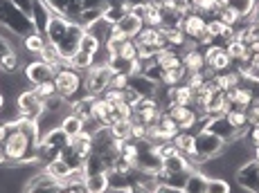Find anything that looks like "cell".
Instances as JSON below:
<instances>
[{
  "label": "cell",
  "mask_w": 259,
  "mask_h": 193,
  "mask_svg": "<svg viewBox=\"0 0 259 193\" xmlns=\"http://www.w3.org/2000/svg\"><path fill=\"white\" fill-rule=\"evenodd\" d=\"M203 128L205 131H210V133H214L217 137H221L223 142H235V140H239V137H243V133H239L235 126H232L230 121H228V117L226 115H217V117H207L205 119V123H203Z\"/></svg>",
  "instance_id": "obj_10"
},
{
  "label": "cell",
  "mask_w": 259,
  "mask_h": 193,
  "mask_svg": "<svg viewBox=\"0 0 259 193\" xmlns=\"http://www.w3.org/2000/svg\"><path fill=\"white\" fill-rule=\"evenodd\" d=\"M203 58H205V68H210L214 74L226 72V70H230V68H232L230 56H228L226 47H221V45L205 47V49H203Z\"/></svg>",
  "instance_id": "obj_12"
},
{
  "label": "cell",
  "mask_w": 259,
  "mask_h": 193,
  "mask_svg": "<svg viewBox=\"0 0 259 193\" xmlns=\"http://www.w3.org/2000/svg\"><path fill=\"white\" fill-rule=\"evenodd\" d=\"M9 3L14 5V7L18 9V12H23L27 18H32V12H34V3L36 0H9Z\"/></svg>",
  "instance_id": "obj_43"
},
{
  "label": "cell",
  "mask_w": 259,
  "mask_h": 193,
  "mask_svg": "<svg viewBox=\"0 0 259 193\" xmlns=\"http://www.w3.org/2000/svg\"><path fill=\"white\" fill-rule=\"evenodd\" d=\"M226 117H228V121H230L239 133H246V128H248V112L243 110V108H235V106H232L230 110L226 112Z\"/></svg>",
  "instance_id": "obj_33"
},
{
  "label": "cell",
  "mask_w": 259,
  "mask_h": 193,
  "mask_svg": "<svg viewBox=\"0 0 259 193\" xmlns=\"http://www.w3.org/2000/svg\"><path fill=\"white\" fill-rule=\"evenodd\" d=\"M0 25L7 27L12 34L16 36H27V34L34 32V23L32 18H27L23 12H18L9 0H0Z\"/></svg>",
  "instance_id": "obj_5"
},
{
  "label": "cell",
  "mask_w": 259,
  "mask_h": 193,
  "mask_svg": "<svg viewBox=\"0 0 259 193\" xmlns=\"http://www.w3.org/2000/svg\"><path fill=\"white\" fill-rule=\"evenodd\" d=\"M228 29H230V27H228V25H223L219 18H207V32L214 36V41H217V38H221Z\"/></svg>",
  "instance_id": "obj_41"
},
{
  "label": "cell",
  "mask_w": 259,
  "mask_h": 193,
  "mask_svg": "<svg viewBox=\"0 0 259 193\" xmlns=\"http://www.w3.org/2000/svg\"><path fill=\"white\" fill-rule=\"evenodd\" d=\"M83 189H86V193H106L111 189V175L108 173L83 175Z\"/></svg>",
  "instance_id": "obj_21"
},
{
  "label": "cell",
  "mask_w": 259,
  "mask_h": 193,
  "mask_svg": "<svg viewBox=\"0 0 259 193\" xmlns=\"http://www.w3.org/2000/svg\"><path fill=\"white\" fill-rule=\"evenodd\" d=\"M7 133H9V123L7 121H0V144L7 140Z\"/></svg>",
  "instance_id": "obj_52"
},
{
  "label": "cell",
  "mask_w": 259,
  "mask_h": 193,
  "mask_svg": "<svg viewBox=\"0 0 259 193\" xmlns=\"http://www.w3.org/2000/svg\"><path fill=\"white\" fill-rule=\"evenodd\" d=\"M248 126H259V99L250 103V108H248Z\"/></svg>",
  "instance_id": "obj_46"
},
{
  "label": "cell",
  "mask_w": 259,
  "mask_h": 193,
  "mask_svg": "<svg viewBox=\"0 0 259 193\" xmlns=\"http://www.w3.org/2000/svg\"><path fill=\"white\" fill-rule=\"evenodd\" d=\"M18 70H21V61H18V54L12 52L9 56H5L3 61H0V72L5 74H16Z\"/></svg>",
  "instance_id": "obj_37"
},
{
  "label": "cell",
  "mask_w": 259,
  "mask_h": 193,
  "mask_svg": "<svg viewBox=\"0 0 259 193\" xmlns=\"http://www.w3.org/2000/svg\"><path fill=\"white\" fill-rule=\"evenodd\" d=\"M255 99H259V83L255 86Z\"/></svg>",
  "instance_id": "obj_56"
},
{
  "label": "cell",
  "mask_w": 259,
  "mask_h": 193,
  "mask_svg": "<svg viewBox=\"0 0 259 193\" xmlns=\"http://www.w3.org/2000/svg\"><path fill=\"white\" fill-rule=\"evenodd\" d=\"M32 90L36 92V95L41 97L43 101H48V99H52L54 95H59V92H57V86H54V81H43V83H38V86H34Z\"/></svg>",
  "instance_id": "obj_40"
},
{
  "label": "cell",
  "mask_w": 259,
  "mask_h": 193,
  "mask_svg": "<svg viewBox=\"0 0 259 193\" xmlns=\"http://www.w3.org/2000/svg\"><path fill=\"white\" fill-rule=\"evenodd\" d=\"M43 171H46L48 175H52L54 180H59V182H68L72 177V173H77V171H72L61 157H57V160H52L50 164H46Z\"/></svg>",
  "instance_id": "obj_25"
},
{
  "label": "cell",
  "mask_w": 259,
  "mask_h": 193,
  "mask_svg": "<svg viewBox=\"0 0 259 193\" xmlns=\"http://www.w3.org/2000/svg\"><path fill=\"white\" fill-rule=\"evenodd\" d=\"M54 16L52 7L46 3V0H36L34 3V12H32V23H34V32L46 34V27L50 23V18Z\"/></svg>",
  "instance_id": "obj_18"
},
{
  "label": "cell",
  "mask_w": 259,
  "mask_h": 193,
  "mask_svg": "<svg viewBox=\"0 0 259 193\" xmlns=\"http://www.w3.org/2000/svg\"><path fill=\"white\" fill-rule=\"evenodd\" d=\"M156 151H158V155H160V160H167V157L176 155L178 148L174 146V142H162V144L156 146Z\"/></svg>",
  "instance_id": "obj_44"
},
{
  "label": "cell",
  "mask_w": 259,
  "mask_h": 193,
  "mask_svg": "<svg viewBox=\"0 0 259 193\" xmlns=\"http://www.w3.org/2000/svg\"><path fill=\"white\" fill-rule=\"evenodd\" d=\"M241 83H243V77L239 72H235V70H226V72L214 74V86H217L219 90H223V92L235 90V88H239Z\"/></svg>",
  "instance_id": "obj_22"
},
{
  "label": "cell",
  "mask_w": 259,
  "mask_h": 193,
  "mask_svg": "<svg viewBox=\"0 0 259 193\" xmlns=\"http://www.w3.org/2000/svg\"><path fill=\"white\" fill-rule=\"evenodd\" d=\"M102 47H104V43L99 41L95 34H91V32L86 29V32H83V36H81V43H79V49H81V52L93 54V56H95V54H97Z\"/></svg>",
  "instance_id": "obj_34"
},
{
  "label": "cell",
  "mask_w": 259,
  "mask_h": 193,
  "mask_svg": "<svg viewBox=\"0 0 259 193\" xmlns=\"http://www.w3.org/2000/svg\"><path fill=\"white\" fill-rule=\"evenodd\" d=\"M226 52H228V56H230V61L235 63V61H241V58H246V56H250L248 54V49L243 47V43H239L237 38H232L230 43L226 45Z\"/></svg>",
  "instance_id": "obj_35"
},
{
  "label": "cell",
  "mask_w": 259,
  "mask_h": 193,
  "mask_svg": "<svg viewBox=\"0 0 259 193\" xmlns=\"http://www.w3.org/2000/svg\"><path fill=\"white\" fill-rule=\"evenodd\" d=\"M70 144H72L74 151H77L79 155L86 160V157L93 153V133H88V131L79 133L77 137H72V140H70Z\"/></svg>",
  "instance_id": "obj_29"
},
{
  "label": "cell",
  "mask_w": 259,
  "mask_h": 193,
  "mask_svg": "<svg viewBox=\"0 0 259 193\" xmlns=\"http://www.w3.org/2000/svg\"><path fill=\"white\" fill-rule=\"evenodd\" d=\"M181 56H183V68L189 72H203L205 70V58H203V49L201 47H196L192 43L189 47H185L181 52Z\"/></svg>",
  "instance_id": "obj_17"
},
{
  "label": "cell",
  "mask_w": 259,
  "mask_h": 193,
  "mask_svg": "<svg viewBox=\"0 0 259 193\" xmlns=\"http://www.w3.org/2000/svg\"><path fill=\"white\" fill-rule=\"evenodd\" d=\"M59 70L57 68H52V66H48V63H43V61H38V58H34L32 63H27L25 66V81L29 83V86H38V83H43V81H54V74H57Z\"/></svg>",
  "instance_id": "obj_11"
},
{
  "label": "cell",
  "mask_w": 259,
  "mask_h": 193,
  "mask_svg": "<svg viewBox=\"0 0 259 193\" xmlns=\"http://www.w3.org/2000/svg\"><path fill=\"white\" fill-rule=\"evenodd\" d=\"M68 66L74 68L77 72H81V74H83V72H88V70H91V68L95 66V56H93V54L81 52V49H79V52L74 54L70 61H68Z\"/></svg>",
  "instance_id": "obj_31"
},
{
  "label": "cell",
  "mask_w": 259,
  "mask_h": 193,
  "mask_svg": "<svg viewBox=\"0 0 259 193\" xmlns=\"http://www.w3.org/2000/svg\"><path fill=\"white\" fill-rule=\"evenodd\" d=\"M210 3V0H189V5H192V12H198L201 14L203 12V7Z\"/></svg>",
  "instance_id": "obj_50"
},
{
  "label": "cell",
  "mask_w": 259,
  "mask_h": 193,
  "mask_svg": "<svg viewBox=\"0 0 259 193\" xmlns=\"http://www.w3.org/2000/svg\"><path fill=\"white\" fill-rule=\"evenodd\" d=\"M171 142L178 148V153H183L187 157L194 155V131H181Z\"/></svg>",
  "instance_id": "obj_30"
},
{
  "label": "cell",
  "mask_w": 259,
  "mask_h": 193,
  "mask_svg": "<svg viewBox=\"0 0 259 193\" xmlns=\"http://www.w3.org/2000/svg\"><path fill=\"white\" fill-rule=\"evenodd\" d=\"M207 193H232V186L226 177H210L207 180Z\"/></svg>",
  "instance_id": "obj_38"
},
{
  "label": "cell",
  "mask_w": 259,
  "mask_h": 193,
  "mask_svg": "<svg viewBox=\"0 0 259 193\" xmlns=\"http://www.w3.org/2000/svg\"><path fill=\"white\" fill-rule=\"evenodd\" d=\"M54 86H57L59 97H63L68 101V106L74 103L77 99L86 97V92H83V74L70 66H63L54 74Z\"/></svg>",
  "instance_id": "obj_3"
},
{
  "label": "cell",
  "mask_w": 259,
  "mask_h": 193,
  "mask_svg": "<svg viewBox=\"0 0 259 193\" xmlns=\"http://www.w3.org/2000/svg\"><path fill=\"white\" fill-rule=\"evenodd\" d=\"M257 3L259 0H221L223 7L232 9L241 21H248V18L252 16V12L257 9Z\"/></svg>",
  "instance_id": "obj_23"
},
{
  "label": "cell",
  "mask_w": 259,
  "mask_h": 193,
  "mask_svg": "<svg viewBox=\"0 0 259 193\" xmlns=\"http://www.w3.org/2000/svg\"><path fill=\"white\" fill-rule=\"evenodd\" d=\"M136 43L140 47H156L158 52H162V49H167V41H165V34H162V29L158 27H142V32L136 36Z\"/></svg>",
  "instance_id": "obj_15"
},
{
  "label": "cell",
  "mask_w": 259,
  "mask_h": 193,
  "mask_svg": "<svg viewBox=\"0 0 259 193\" xmlns=\"http://www.w3.org/2000/svg\"><path fill=\"white\" fill-rule=\"evenodd\" d=\"M250 32H252V36L259 41V21H255V23H250Z\"/></svg>",
  "instance_id": "obj_55"
},
{
  "label": "cell",
  "mask_w": 259,
  "mask_h": 193,
  "mask_svg": "<svg viewBox=\"0 0 259 193\" xmlns=\"http://www.w3.org/2000/svg\"><path fill=\"white\" fill-rule=\"evenodd\" d=\"M111 131H113V135H115L117 140H122V142L131 140V119H117L111 126Z\"/></svg>",
  "instance_id": "obj_36"
},
{
  "label": "cell",
  "mask_w": 259,
  "mask_h": 193,
  "mask_svg": "<svg viewBox=\"0 0 259 193\" xmlns=\"http://www.w3.org/2000/svg\"><path fill=\"white\" fill-rule=\"evenodd\" d=\"M228 99H230V103L235 108H243V110H248L250 103L255 101V88L248 86V83H241L239 88L228 92Z\"/></svg>",
  "instance_id": "obj_19"
},
{
  "label": "cell",
  "mask_w": 259,
  "mask_h": 193,
  "mask_svg": "<svg viewBox=\"0 0 259 193\" xmlns=\"http://www.w3.org/2000/svg\"><path fill=\"white\" fill-rule=\"evenodd\" d=\"M115 56L131 58V61H138V43H136V41H124L122 45L117 47Z\"/></svg>",
  "instance_id": "obj_39"
},
{
  "label": "cell",
  "mask_w": 259,
  "mask_h": 193,
  "mask_svg": "<svg viewBox=\"0 0 259 193\" xmlns=\"http://www.w3.org/2000/svg\"><path fill=\"white\" fill-rule=\"evenodd\" d=\"M217 18H219V21H221L223 25H228V27H237L239 21H241V18H239L237 14L232 12V9H228V7H223V9H221V14H219Z\"/></svg>",
  "instance_id": "obj_42"
},
{
  "label": "cell",
  "mask_w": 259,
  "mask_h": 193,
  "mask_svg": "<svg viewBox=\"0 0 259 193\" xmlns=\"http://www.w3.org/2000/svg\"><path fill=\"white\" fill-rule=\"evenodd\" d=\"M194 101H196V92L187 83L169 88V106H194Z\"/></svg>",
  "instance_id": "obj_20"
},
{
  "label": "cell",
  "mask_w": 259,
  "mask_h": 193,
  "mask_svg": "<svg viewBox=\"0 0 259 193\" xmlns=\"http://www.w3.org/2000/svg\"><path fill=\"white\" fill-rule=\"evenodd\" d=\"M207 180H210V175H205L201 169L192 171L187 175L183 191H185V193H207Z\"/></svg>",
  "instance_id": "obj_24"
},
{
  "label": "cell",
  "mask_w": 259,
  "mask_h": 193,
  "mask_svg": "<svg viewBox=\"0 0 259 193\" xmlns=\"http://www.w3.org/2000/svg\"><path fill=\"white\" fill-rule=\"evenodd\" d=\"M113 27L117 29L119 34H124V36L128 38V41H136V36L142 32V27H144V23H142V16H140V12H128L124 18H119V21L113 25Z\"/></svg>",
  "instance_id": "obj_14"
},
{
  "label": "cell",
  "mask_w": 259,
  "mask_h": 193,
  "mask_svg": "<svg viewBox=\"0 0 259 193\" xmlns=\"http://www.w3.org/2000/svg\"><path fill=\"white\" fill-rule=\"evenodd\" d=\"M14 52L12 43H9V38L5 36V34H0V61H3L5 56H9V54Z\"/></svg>",
  "instance_id": "obj_48"
},
{
  "label": "cell",
  "mask_w": 259,
  "mask_h": 193,
  "mask_svg": "<svg viewBox=\"0 0 259 193\" xmlns=\"http://www.w3.org/2000/svg\"><path fill=\"white\" fill-rule=\"evenodd\" d=\"M243 137H246V142L252 148H259V126H248L246 133H243Z\"/></svg>",
  "instance_id": "obj_45"
},
{
  "label": "cell",
  "mask_w": 259,
  "mask_h": 193,
  "mask_svg": "<svg viewBox=\"0 0 259 193\" xmlns=\"http://www.w3.org/2000/svg\"><path fill=\"white\" fill-rule=\"evenodd\" d=\"M41 142L36 121H27L18 117L9 123L7 140L3 142V151L7 157V164H38L36 148Z\"/></svg>",
  "instance_id": "obj_1"
},
{
  "label": "cell",
  "mask_w": 259,
  "mask_h": 193,
  "mask_svg": "<svg viewBox=\"0 0 259 193\" xmlns=\"http://www.w3.org/2000/svg\"><path fill=\"white\" fill-rule=\"evenodd\" d=\"M181 29H183V34H185V38L189 43H196V38L207 29V18L198 12H189L187 16L183 18Z\"/></svg>",
  "instance_id": "obj_13"
},
{
  "label": "cell",
  "mask_w": 259,
  "mask_h": 193,
  "mask_svg": "<svg viewBox=\"0 0 259 193\" xmlns=\"http://www.w3.org/2000/svg\"><path fill=\"white\" fill-rule=\"evenodd\" d=\"M156 193H185V191H181V189H174V186H167V184H158Z\"/></svg>",
  "instance_id": "obj_51"
},
{
  "label": "cell",
  "mask_w": 259,
  "mask_h": 193,
  "mask_svg": "<svg viewBox=\"0 0 259 193\" xmlns=\"http://www.w3.org/2000/svg\"><path fill=\"white\" fill-rule=\"evenodd\" d=\"M158 86L160 83H156V81H151L149 77H144L142 72H136V74H131L128 77V88H131L133 92H136L138 97H156V92H158Z\"/></svg>",
  "instance_id": "obj_16"
},
{
  "label": "cell",
  "mask_w": 259,
  "mask_h": 193,
  "mask_svg": "<svg viewBox=\"0 0 259 193\" xmlns=\"http://www.w3.org/2000/svg\"><path fill=\"white\" fill-rule=\"evenodd\" d=\"M255 160L259 162V148H255Z\"/></svg>",
  "instance_id": "obj_58"
},
{
  "label": "cell",
  "mask_w": 259,
  "mask_h": 193,
  "mask_svg": "<svg viewBox=\"0 0 259 193\" xmlns=\"http://www.w3.org/2000/svg\"><path fill=\"white\" fill-rule=\"evenodd\" d=\"M104 99H108L111 103H119V101H124V90H115V88H108V90L104 92Z\"/></svg>",
  "instance_id": "obj_49"
},
{
  "label": "cell",
  "mask_w": 259,
  "mask_h": 193,
  "mask_svg": "<svg viewBox=\"0 0 259 193\" xmlns=\"http://www.w3.org/2000/svg\"><path fill=\"white\" fill-rule=\"evenodd\" d=\"M235 182L241 186L246 193H259V162L252 160L243 162L235 171Z\"/></svg>",
  "instance_id": "obj_8"
},
{
  "label": "cell",
  "mask_w": 259,
  "mask_h": 193,
  "mask_svg": "<svg viewBox=\"0 0 259 193\" xmlns=\"http://www.w3.org/2000/svg\"><path fill=\"white\" fill-rule=\"evenodd\" d=\"M156 63H158V68H162V70H174V68H181L183 66V56H181V52H178V49L167 47V49H162V52L156 56Z\"/></svg>",
  "instance_id": "obj_27"
},
{
  "label": "cell",
  "mask_w": 259,
  "mask_h": 193,
  "mask_svg": "<svg viewBox=\"0 0 259 193\" xmlns=\"http://www.w3.org/2000/svg\"><path fill=\"white\" fill-rule=\"evenodd\" d=\"M46 45H48L46 36H43V34H38V32H32V34H27V36L23 38V47L27 49L29 54H34V56H38V52H41Z\"/></svg>",
  "instance_id": "obj_32"
},
{
  "label": "cell",
  "mask_w": 259,
  "mask_h": 193,
  "mask_svg": "<svg viewBox=\"0 0 259 193\" xmlns=\"http://www.w3.org/2000/svg\"><path fill=\"white\" fill-rule=\"evenodd\" d=\"M113 70L106 63H95L88 72H83V92L88 97H99L111 88Z\"/></svg>",
  "instance_id": "obj_6"
},
{
  "label": "cell",
  "mask_w": 259,
  "mask_h": 193,
  "mask_svg": "<svg viewBox=\"0 0 259 193\" xmlns=\"http://www.w3.org/2000/svg\"><path fill=\"white\" fill-rule=\"evenodd\" d=\"M140 16H142L144 27H158V29H162V9L158 7L156 3H149L147 7L140 12Z\"/></svg>",
  "instance_id": "obj_28"
},
{
  "label": "cell",
  "mask_w": 259,
  "mask_h": 193,
  "mask_svg": "<svg viewBox=\"0 0 259 193\" xmlns=\"http://www.w3.org/2000/svg\"><path fill=\"white\" fill-rule=\"evenodd\" d=\"M61 193H86V189H83V186H63V191Z\"/></svg>",
  "instance_id": "obj_53"
},
{
  "label": "cell",
  "mask_w": 259,
  "mask_h": 193,
  "mask_svg": "<svg viewBox=\"0 0 259 193\" xmlns=\"http://www.w3.org/2000/svg\"><path fill=\"white\" fill-rule=\"evenodd\" d=\"M111 88H115V90H126L128 88V74H113Z\"/></svg>",
  "instance_id": "obj_47"
},
{
  "label": "cell",
  "mask_w": 259,
  "mask_h": 193,
  "mask_svg": "<svg viewBox=\"0 0 259 193\" xmlns=\"http://www.w3.org/2000/svg\"><path fill=\"white\" fill-rule=\"evenodd\" d=\"M14 103H16V108H18V115L27 121H38L41 115L46 112V101H43L32 88H29V90L23 88V90L14 97Z\"/></svg>",
  "instance_id": "obj_7"
},
{
  "label": "cell",
  "mask_w": 259,
  "mask_h": 193,
  "mask_svg": "<svg viewBox=\"0 0 259 193\" xmlns=\"http://www.w3.org/2000/svg\"><path fill=\"white\" fill-rule=\"evenodd\" d=\"M106 193H131V189L128 186H111Z\"/></svg>",
  "instance_id": "obj_54"
},
{
  "label": "cell",
  "mask_w": 259,
  "mask_h": 193,
  "mask_svg": "<svg viewBox=\"0 0 259 193\" xmlns=\"http://www.w3.org/2000/svg\"><path fill=\"white\" fill-rule=\"evenodd\" d=\"M63 186H66V182L54 180L52 175L41 171V173H34V175L25 182L23 193H61Z\"/></svg>",
  "instance_id": "obj_9"
},
{
  "label": "cell",
  "mask_w": 259,
  "mask_h": 193,
  "mask_svg": "<svg viewBox=\"0 0 259 193\" xmlns=\"http://www.w3.org/2000/svg\"><path fill=\"white\" fill-rule=\"evenodd\" d=\"M223 151H226V142L221 137H217L214 133L205 131V128H198L194 133V155L192 160L196 162L198 166L207 160H214V157H221Z\"/></svg>",
  "instance_id": "obj_4"
},
{
  "label": "cell",
  "mask_w": 259,
  "mask_h": 193,
  "mask_svg": "<svg viewBox=\"0 0 259 193\" xmlns=\"http://www.w3.org/2000/svg\"><path fill=\"white\" fill-rule=\"evenodd\" d=\"M178 5H189V0H176Z\"/></svg>",
  "instance_id": "obj_57"
},
{
  "label": "cell",
  "mask_w": 259,
  "mask_h": 193,
  "mask_svg": "<svg viewBox=\"0 0 259 193\" xmlns=\"http://www.w3.org/2000/svg\"><path fill=\"white\" fill-rule=\"evenodd\" d=\"M61 128H63V133L72 140V137H77L79 133L86 131V119L79 117V115H74V112H68V115L61 119Z\"/></svg>",
  "instance_id": "obj_26"
},
{
  "label": "cell",
  "mask_w": 259,
  "mask_h": 193,
  "mask_svg": "<svg viewBox=\"0 0 259 193\" xmlns=\"http://www.w3.org/2000/svg\"><path fill=\"white\" fill-rule=\"evenodd\" d=\"M86 32L83 25H79L77 21H70V18L61 16V14H54L50 18L48 27H46V41L50 45H54L61 54L63 63L68 66V61L79 52V43H81V36Z\"/></svg>",
  "instance_id": "obj_2"
}]
</instances>
